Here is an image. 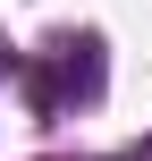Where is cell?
<instances>
[{
    "label": "cell",
    "instance_id": "cell-1",
    "mask_svg": "<svg viewBox=\"0 0 152 161\" xmlns=\"http://www.w3.org/2000/svg\"><path fill=\"white\" fill-rule=\"evenodd\" d=\"M25 76H34V102H42V110L93 102V93H102V42H93V34H59V42L34 51Z\"/></svg>",
    "mask_w": 152,
    "mask_h": 161
}]
</instances>
